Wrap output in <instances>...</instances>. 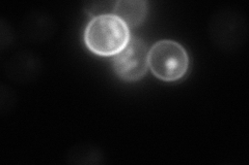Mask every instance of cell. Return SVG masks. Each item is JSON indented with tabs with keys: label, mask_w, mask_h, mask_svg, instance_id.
<instances>
[{
	"label": "cell",
	"mask_w": 249,
	"mask_h": 165,
	"mask_svg": "<svg viewBox=\"0 0 249 165\" xmlns=\"http://www.w3.org/2000/svg\"><path fill=\"white\" fill-rule=\"evenodd\" d=\"M129 27L113 14L93 15L83 32L87 48L101 57H113L131 39Z\"/></svg>",
	"instance_id": "obj_1"
},
{
	"label": "cell",
	"mask_w": 249,
	"mask_h": 165,
	"mask_svg": "<svg viewBox=\"0 0 249 165\" xmlns=\"http://www.w3.org/2000/svg\"><path fill=\"white\" fill-rule=\"evenodd\" d=\"M190 59L184 46L171 39L155 43L149 51V69L163 82H177L189 69Z\"/></svg>",
	"instance_id": "obj_2"
},
{
	"label": "cell",
	"mask_w": 249,
	"mask_h": 165,
	"mask_svg": "<svg viewBox=\"0 0 249 165\" xmlns=\"http://www.w3.org/2000/svg\"><path fill=\"white\" fill-rule=\"evenodd\" d=\"M149 48L142 38L131 36L130 42L112 57V68L122 81L135 83L149 70Z\"/></svg>",
	"instance_id": "obj_3"
},
{
	"label": "cell",
	"mask_w": 249,
	"mask_h": 165,
	"mask_svg": "<svg viewBox=\"0 0 249 165\" xmlns=\"http://www.w3.org/2000/svg\"><path fill=\"white\" fill-rule=\"evenodd\" d=\"M149 13V5L144 0H120L113 5L112 14L121 19L129 29L142 24Z\"/></svg>",
	"instance_id": "obj_4"
}]
</instances>
